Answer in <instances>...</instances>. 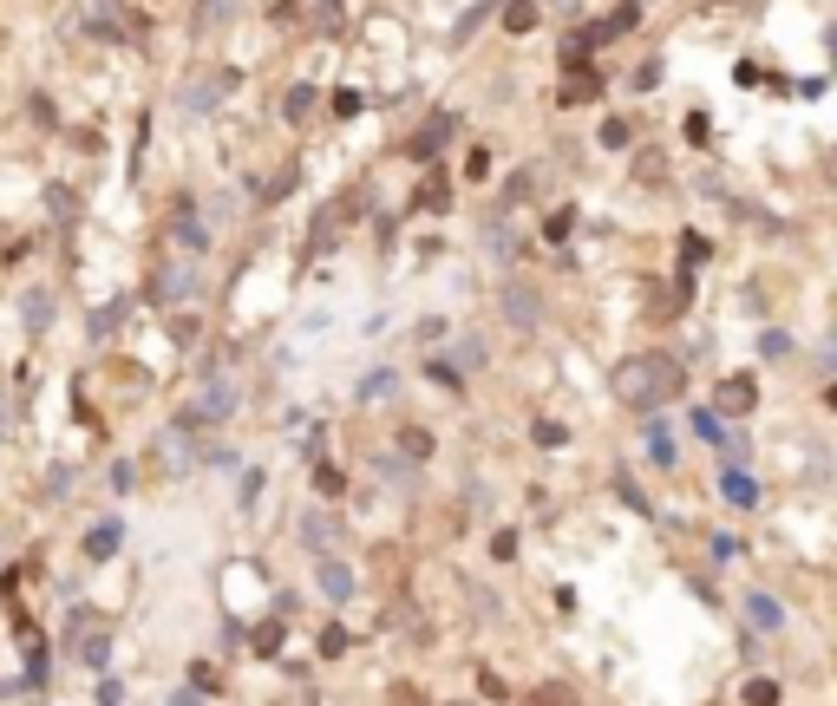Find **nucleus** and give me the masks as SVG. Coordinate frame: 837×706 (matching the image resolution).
Masks as SVG:
<instances>
[{
	"label": "nucleus",
	"instance_id": "nucleus-12",
	"mask_svg": "<svg viewBox=\"0 0 837 706\" xmlns=\"http://www.w3.org/2000/svg\"><path fill=\"white\" fill-rule=\"evenodd\" d=\"M301 536H308V550H327L334 543V523L327 517H308V523H301Z\"/></svg>",
	"mask_w": 837,
	"mask_h": 706
},
{
	"label": "nucleus",
	"instance_id": "nucleus-17",
	"mask_svg": "<svg viewBox=\"0 0 837 706\" xmlns=\"http://www.w3.org/2000/svg\"><path fill=\"white\" fill-rule=\"evenodd\" d=\"M504 20L523 33V26H537V7H530V0H511V7H504Z\"/></svg>",
	"mask_w": 837,
	"mask_h": 706
},
{
	"label": "nucleus",
	"instance_id": "nucleus-19",
	"mask_svg": "<svg viewBox=\"0 0 837 706\" xmlns=\"http://www.w3.org/2000/svg\"><path fill=\"white\" fill-rule=\"evenodd\" d=\"M746 700H752V706H772V700H778V687H772V681H752V687H746Z\"/></svg>",
	"mask_w": 837,
	"mask_h": 706
},
{
	"label": "nucleus",
	"instance_id": "nucleus-13",
	"mask_svg": "<svg viewBox=\"0 0 837 706\" xmlns=\"http://www.w3.org/2000/svg\"><path fill=\"white\" fill-rule=\"evenodd\" d=\"M236 7H242V0H197V14L216 20V26H222V20H236Z\"/></svg>",
	"mask_w": 837,
	"mask_h": 706
},
{
	"label": "nucleus",
	"instance_id": "nucleus-14",
	"mask_svg": "<svg viewBox=\"0 0 837 706\" xmlns=\"http://www.w3.org/2000/svg\"><path fill=\"white\" fill-rule=\"evenodd\" d=\"M177 242H183V249H203L210 236H203V222H197V216H177Z\"/></svg>",
	"mask_w": 837,
	"mask_h": 706
},
{
	"label": "nucleus",
	"instance_id": "nucleus-8",
	"mask_svg": "<svg viewBox=\"0 0 837 706\" xmlns=\"http://www.w3.org/2000/svg\"><path fill=\"white\" fill-rule=\"evenodd\" d=\"M746 615L759 621V628H778V621H785V608H778L772 596H746Z\"/></svg>",
	"mask_w": 837,
	"mask_h": 706
},
{
	"label": "nucleus",
	"instance_id": "nucleus-2",
	"mask_svg": "<svg viewBox=\"0 0 837 706\" xmlns=\"http://www.w3.org/2000/svg\"><path fill=\"white\" fill-rule=\"evenodd\" d=\"M315 582H321V596H327V602H347V596H353V570H347V562H334V556L315 570Z\"/></svg>",
	"mask_w": 837,
	"mask_h": 706
},
{
	"label": "nucleus",
	"instance_id": "nucleus-18",
	"mask_svg": "<svg viewBox=\"0 0 837 706\" xmlns=\"http://www.w3.org/2000/svg\"><path fill=\"white\" fill-rule=\"evenodd\" d=\"M693 432H701L707 445H719V438H727V432H719V419H713V412H693Z\"/></svg>",
	"mask_w": 837,
	"mask_h": 706
},
{
	"label": "nucleus",
	"instance_id": "nucleus-20",
	"mask_svg": "<svg viewBox=\"0 0 837 706\" xmlns=\"http://www.w3.org/2000/svg\"><path fill=\"white\" fill-rule=\"evenodd\" d=\"M46 307H52V301H46V295L33 288V295H26V321H33V327H40V321H46Z\"/></svg>",
	"mask_w": 837,
	"mask_h": 706
},
{
	"label": "nucleus",
	"instance_id": "nucleus-3",
	"mask_svg": "<svg viewBox=\"0 0 837 706\" xmlns=\"http://www.w3.org/2000/svg\"><path fill=\"white\" fill-rule=\"evenodd\" d=\"M504 315H511L517 327H537V315H543V301L530 295V288H504Z\"/></svg>",
	"mask_w": 837,
	"mask_h": 706
},
{
	"label": "nucleus",
	"instance_id": "nucleus-4",
	"mask_svg": "<svg viewBox=\"0 0 837 706\" xmlns=\"http://www.w3.org/2000/svg\"><path fill=\"white\" fill-rule=\"evenodd\" d=\"M719 491H727V504H739V511H746V504H759V485H752V471H727V477H719Z\"/></svg>",
	"mask_w": 837,
	"mask_h": 706
},
{
	"label": "nucleus",
	"instance_id": "nucleus-9",
	"mask_svg": "<svg viewBox=\"0 0 837 706\" xmlns=\"http://www.w3.org/2000/svg\"><path fill=\"white\" fill-rule=\"evenodd\" d=\"M393 386H400V373H393V366H380V373H367V380H360V400H386Z\"/></svg>",
	"mask_w": 837,
	"mask_h": 706
},
{
	"label": "nucleus",
	"instance_id": "nucleus-22",
	"mask_svg": "<svg viewBox=\"0 0 837 706\" xmlns=\"http://www.w3.org/2000/svg\"><path fill=\"white\" fill-rule=\"evenodd\" d=\"M550 7H556V14H569V7H582V0H550Z\"/></svg>",
	"mask_w": 837,
	"mask_h": 706
},
{
	"label": "nucleus",
	"instance_id": "nucleus-6",
	"mask_svg": "<svg viewBox=\"0 0 837 706\" xmlns=\"http://www.w3.org/2000/svg\"><path fill=\"white\" fill-rule=\"evenodd\" d=\"M197 281H190V268H164V281H151V295H164V301H183Z\"/></svg>",
	"mask_w": 837,
	"mask_h": 706
},
{
	"label": "nucleus",
	"instance_id": "nucleus-11",
	"mask_svg": "<svg viewBox=\"0 0 837 706\" xmlns=\"http://www.w3.org/2000/svg\"><path fill=\"white\" fill-rule=\"evenodd\" d=\"M648 458L654 465H674V438H667V426H648Z\"/></svg>",
	"mask_w": 837,
	"mask_h": 706
},
{
	"label": "nucleus",
	"instance_id": "nucleus-7",
	"mask_svg": "<svg viewBox=\"0 0 837 706\" xmlns=\"http://www.w3.org/2000/svg\"><path fill=\"white\" fill-rule=\"evenodd\" d=\"M118 543H125V530H118V523H92V536H86V550H92V556H118Z\"/></svg>",
	"mask_w": 837,
	"mask_h": 706
},
{
	"label": "nucleus",
	"instance_id": "nucleus-16",
	"mask_svg": "<svg viewBox=\"0 0 837 706\" xmlns=\"http://www.w3.org/2000/svg\"><path fill=\"white\" fill-rule=\"evenodd\" d=\"M308 111H315V92H308V86H295V92H288V118L301 125V118H308Z\"/></svg>",
	"mask_w": 837,
	"mask_h": 706
},
{
	"label": "nucleus",
	"instance_id": "nucleus-21",
	"mask_svg": "<svg viewBox=\"0 0 837 706\" xmlns=\"http://www.w3.org/2000/svg\"><path fill=\"white\" fill-rule=\"evenodd\" d=\"M99 706H125V687L118 681H99Z\"/></svg>",
	"mask_w": 837,
	"mask_h": 706
},
{
	"label": "nucleus",
	"instance_id": "nucleus-15",
	"mask_svg": "<svg viewBox=\"0 0 837 706\" xmlns=\"http://www.w3.org/2000/svg\"><path fill=\"white\" fill-rule=\"evenodd\" d=\"M230 406H236V392H230V386H210V392H203V412H210V419H222Z\"/></svg>",
	"mask_w": 837,
	"mask_h": 706
},
{
	"label": "nucleus",
	"instance_id": "nucleus-1",
	"mask_svg": "<svg viewBox=\"0 0 837 706\" xmlns=\"http://www.w3.org/2000/svg\"><path fill=\"white\" fill-rule=\"evenodd\" d=\"M616 392H622L628 406H661V400H674V392H681V366L667 360V353H635V360H622Z\"/></svg>",
	"mask_w": 837,
	"mask_h": 706
},
{
	"label": "nucleus",
	"instance_id": "nucleus-5",
	"mask_svg": "<svg viewBox=\"0 0 837 706\" xmlns=\"http://www.w3.org/2000/svg\"><path fill=\"white\" fill-rule=\"evenodd\" d=\"M230 86H236L230 72H222V79H203V86H190V92H183V105H190V111H203V105H216V99L230 92Z\"/></svg>",
	"mask_w": 837,
	"mask_h": 706
},
{
	"label": "nucleus",
	"instance_id": "nucleus-10",
	"mask_svg": "<svg viewBox=\"0 0 837 706\" xmlns=\"http://www.w3.org/2000/svg\"><path fill=\"white\" fill-rule=\"evenodd\" d=\"M719 406H727V412H752V386L746 380H727V386H719Z\"/></svg>",
	"mask_w": 837,
	"mask_h": 706
}]
</instances>
